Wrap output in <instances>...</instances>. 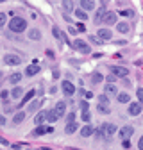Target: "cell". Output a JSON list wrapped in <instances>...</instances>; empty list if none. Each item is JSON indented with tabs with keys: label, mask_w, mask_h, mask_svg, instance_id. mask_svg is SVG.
<instances>
[{
	"label": "cell",
	"mask_w": 143,
	"mask_h": 150,
	"mask_svg": "<svg viewBox=\"0 0 143 150\" xmlns=\"http://www.w3.org/2000/svg\"><path fill=\"white\" fill-rule=\"evenodd\" d=\"M25 29H27V22L23 20L22 16H13V18H11V22H9V30H11V32L22 34Z\"/></svg>",
	"instance_id": "1"
},
{
	"label": "cell",
	"mask_w": 143,
	"mask_h": 150,
	"mask_svg": "<svg viewBox=\"0 0 143 150\" xmlns=\"http://www.w3.org/2000/svg\"><path fill=\"white\" fill-rule=\"evenodd\" d=\"M102 23H105V25H115V23H118V14L113 13V11H105V14L102 18Z\"/></svg>",
	"instance_id": "2"
},
{
	"label": "cell",
	"mask_w": 143,
	"mask_h": 150,
	"mask_svg": "<svg viewBox=\"0 0 143 150\" xmlns=\"http://www.w3.org/2000/svg\"><path fill=\"white\" fill-rule=\"evenodd\" d=\"M72 45H74V48H75L77 52H82V54H89V52H91L89 45H88L86 41H82V40H75Z\"/></svg>",
	"instance_id": "3"
},
{
	"label": "cell",
	"mask_w": 143,
	"mask_h": 150,
	"mask_svg": "<svg viewBox=\"0 0 143 150\" xmlns=\"http://www.w3.org/2000/svg\"><path fill=\"white\" fill-rule=\"evenodd\" d=\"M61 89H63V93H64L66 97H74V95H75V86L72 84L70 81H63Z\"/></svg>",
	"instance_id": "4"
},
{
	"label": "cell",
	"mask_w": 143,
	"mask_h": 150,
	"mask_svg": "<svg viewBox=\"0 0 143 150\" xmlns=\"http://www.w3.org/2000/svg\"><path fill=\"white\" fill-rule=\"evenodd\" d=\"M4 63H6L7 66H18V64L22 63V57H18V55H14V54H6Z\"/></svg>",
	"instance_id": "5"
},
{
	"label": "cell",
	"mask_w": 143,
	"mask_h": 150,
	"mask_svg": "<svg viewBox=\"0 0 143 150\" xmlns=\"http://www.w3.org/2000/svg\"><path fill=\"white\" fill-rule=\"evenodd\" d=\"M134 134V127L132 125H125V127H122L120 130H118V136L122 138V139H127V138H131Z\"/></svg>",
	"instance_id": "6"
},
{
	"label": "cell",
	"mask_w": 143,
	"mask_h": 150,
	"mask_svg": "<svg viewBox=\"0 0 143 150\" xmlns=\"http://www.w3.org/2000/svg\"><path fill=\"white\" fill-rule=\"evenodd\" d=\"M141 111H143V105H141L139 102H129V115H131V116L141 115Z\"/></svg>",
	"instance_id": "7"
},
{
	"label": "cell",
	"mask_w": 143,
	"mask_h": 150,
	"mask_svg": "<svg viewBox=\"0 0 143 150\" xmlns=\"http://www.w3.org/2000/svg\"><path fill=\"white\" fill-rule=\"evenodd\" d=\"M102 130L105 132V138L109 139V138L115 136V132H116V125H115V123H102Z\"/></svg>",
	"instance_id": "8"
},
{
	"label": "cell",
	"mask_w": 143,
	"mask_h": 150,
	"mask_svg": "<svg viewBox=\"0 0 143 150\" xmlns=\"http://www.w3.org/2000/svg\"><path fill=\"white\" fill-rule=\"evenodd\" d=\"M97 38H100L102 41H109L111 38H113V32L107 29V27H104V29H98V32H97Z\"/></svg>",
	"instance_id": "9"
},
{
	"label": "cell",
	"mask_w": 143,
	"mask_h": 150,
	"mask_svg": "<svg viewBox=\"0 0 143 150\" xmlns=\"http://www.w3.org/2000/svg\"><path fill=\"white\" fill-rule=\"evenodd\" d=\"M111 73H115L116 77H127L129 70L125 68V66H111Z\"/></svg>",
	"instance_id": "10"
},
{
	"label": "cell",
	"mask_w": 143,
	"mask_h": 150,
	"mask_svg": "<svg viewBox=\"0 0 143 150\" xmlns=\"http://www.w3.org/2000/svg\"><path fill=\"white\" fill-rule=\"evenodd\" d=\"M79 6L84 11H93L95 9V2H93V0H79Z\"/></svg>",
	"instance_id": "11"
},
{
	"label": "cell",
	"mask_w": 143,
	"mask_h": 150,
	"mask_svg": "<svg viewBox=\"0 0 143 150\" xmlns=\"http://www.w3.org/2000/svg\"><path fill=\"white\" fill-rule=\"evenodd\" d=\"M57 120H59V115L56 112V109H48L47 111V122L48 123H56Z\"/></svg>",
	"instance_id": "12"
},
{
	"label": "cell",
	"mask_w": 143,
	"mask_h": 150,
	"mask_svg": "<svg viewBox=\"0 0 143 150\" xmlns=\"http://www.w3.org/2000/svg\"><path fill=\"white\" fill-rule=\"evenodd\" d=\"M93 132H95V129L89 125V123H86V125L81 129V136H82V138H89V136H93Z\"/></svg>",
	"instance_id": "13"
},
{
	"label": "cell",
	"mask_w": 143,
	"mask_h": 150,
	"mask_svg": "<svg viewBox=\"0 0 143 150\" xmlns=\"http://www.w3.org/2000/svg\"><path fill=\"white\" fill-rule=\"evenodd\" d=\"M54 109H56V112L59 115V118H61V116H64V115H66V104H64V100H59Z\"/></svg>",
	"instance_id": "14"
},
{
	"label": "cell",
	"mask_w": 143,
	"mask_h": 150,
	"mask_svg": "<svg viewBox=\"0 0 143 150\" xmlns=\"http://www.w3.org/2000/svg\"><path fill=\"white\" fill-rule=\"evenodd\" d=\"M104 93H107V95H118V88L115 86V82H107L104 88Z\"/></svg>",
	"instance_id": "15"
},
{
	"label": "cell",
	"mask_w": 143,
	"mask_h": 150,
	"mask_svg": "<svg viewBox=\"0 0 143 150\" xmlns=\"http://www.w3.org/2000/svg\"><path fill=\"white\" fill-rule=\"evenodd\" d=\"M77 129H79V123L74 120V122H68V125L64 127V132H66V134H74Z\"/></svg>",
	"instance_id": "16"
},
{
	"label": "cell",
	"mask_w": 143,
	"mask_h": 150,
	"mask_svg": "<svg viewBox=\"0 0 143 150\" xmlns=\"http://www.w3.org/2000/svg\"><path fill=\"white\" fill-rule=\"evenodd\" d=\"M116 30H118L120 34H127V32L131 30V27H129L127 22H118V23H116Z\"/></svg>",
	"instance_id": "17"
},
{
	"label": "cell",
	"mask_w": 143,
	"mask_h": 150,
	"mask_svg": "<svg viewBox=\"0 0 143 150\" xmlns=\"http://www.w3.org/2000/svg\"><path fill=\"white\" fill-rule=\"evenodd\" d=\"M116 100L120 104H129L131 102V95H129V93H125V91H122V93H118V95H116Z\"/></svg>",
	"instance_id": "18"
},
{
	"label": "cell",
	"mask_w": 143,
	"mask_h": 150,
	"mask_svg": "<svg viewBox=\"0 0 143 150\" xmlns=\"http://www.w3.org/2000/svg\"><path fill=\"white\" fill-rule=\"evenodd\" d=\"M45 120H47V111H40L38 115L34 116V123H36V125H40V123H45Z\"/></svg>",
	"instance_id": "19"
},
{
	"label": "cell",
	"mask_w": 143,
	"mask_h": 150,
	"mask_svg": "<svg viewBox=\"0 0 143 150\" xmlns=\"http://www.w3.org/2000/svg\"><path fill=\"white\" fill-rule=\"evenodd\" d=\"M104 14H105V6H102L100 9H97V13H95V23H102V18H104Z\"/></svg>",
	"instance_id": "20"
},
{
	"label": "cell",
	"mask_w": 143,
	"mask_h": 150,
	"mask_svg": "<svg viewBox=\"0 0 143 150\" xmlns=\"http://www.w3.org/2000/svg\"><path fill=\"white\" fill-rule=\"evenodd\" d=\"M29 40H32V41H40V40H41V30H38V29L29 30Z\"/></svg>",
	"instance_id": "21"
},
{
	"label": "cell",
	"mask_w": 143,
	"mask_h": 150,
	"mask_svg": "<svg viewBox=\"0 0 143 150\" xmlns=\"http://www.w3.org/2000/svg\"><path fill=\"white\" fill-rule=\"evenodd\" d=\"M97 109H98V112H100V115H109V112H111V109H109V104H102V102H98Z\"/></svg>",
	"instance_id": "22"
},
{
	"label": "cell",
	"mask_w": 143,
	"mask_h": 150,
	"mask_svg": "<svg viewBox=\"0 0 143 150\" xmlns=\"http://www.w3.org/2000/svg\"><path fill=\"white\" fill-rule=\"evenodd\" d=\"M38 71H40V66L30 64V66H27V70H25V75H27V77H32V75H36Z\"/></svg>",
	"instance_id": "23"
},
{
	"label": "cell",
	"mask_w": 143,
	"mask_h": 150,
	"mask_svg": "<svg viewBox=\"0 0 143 150\" xmlns=\"http://www.w3.org/2000/svg\"><path fill=\"white\" fill-rule=\"evenodd\" d=\"M63 9H64V13L75 11V9H74V0H63Z\"/></svg>",
	"instance_id": "24"
},
{
	"label": "cell",
	"mask_w": 143,
	"mask_h": 150,
	"mask_svg": "<svg viewBox=\"0 0 143 150\" xmlns=\"http://www.w3.org/2000/svg\"><path fill=\"white\" fill-rule=\"evenodd\" d=\"M7 81H9L11 84H18V82L22 81V73H18V71H16V73H11Z\"/></svg>",
	"instance_id": "25"
},
{
	"label": "cell",
	"mask_w": 143,
	"mask_h": 150,
	"mask_svg": "<svg viewBox=\"0 0 143 150\" xmlns=\"http://www.w3.org/2000/svg\"><path fill=\"white\" fill-rule=\"evenodd\" d=\"M75 16H77V20L84 22V20H88V11H84V9H75Z\"/></svg>",
	"instance_id": "26"
},
{
	"label": "cell",
	"mask_w": 143,
	"mask_h": 150,
	"mask_svg": "<svg viewBox=\"0 0 143 150\" xmlns=\"http://www.w3.org/2000/svg\"><path fill=\"white\" fill-rule=\"evenodd\" d=\"M22 95H23V89H22L20 86H16V88L11 91V97H13V98H16V100H18V98H22Z\"/></svg>",
	"instance_id": "27"
},
{
	"label": "cell",
	"mask_w": 143,
	"mask_h": 150,
	"mask_svg": "<svg viewBox=\"0 0 143 150\" xmlns=\"http://www.w3.org/2000/svg\"><path fill=\"white\" fill-rule=\"evenodd\" d=\"M23 120H25V112H22V111H20V112H16V115H14L13 123H14V125H18V123H22Z\"/></svg>",
	"instance_id": "28"
},
{
	"label": "cell",
	"mask_w": 143,
	"mask_h": 150,
	"mask_svg": "<svg viewBox=\"0 0 143 150\" xmlns=\"http://www.w3.org/2000/svg\"><path fill=\"white\" fill-rule=\"evenodd\" d=\"M102 81H104V77H102V73L95 71V73L91 75V82H93V84H98V82H102Z\"/></svg>",
	"instance_id": "29"
},
{
	"label": "cell",
	"mask_w": 143,
	"mask_h": 150,
	"mask_svg": "<svg viewBox=\"0 0 143 150\" xmlns=\"http://www.w3.org/2000/svg\"><path fill=\"white\" fill-rule=\"evenodd\" d=\"M34 95H36V91H34V89H32V91H29V93H27V95L23 97V100H22V104H20V109H22V105H23V104H27V102H29V100H30V98H32Z\"/></svg>",
	"instance_id": "30"
},
{
	"label": "cell",
	"mask_w": 143,
	"mask_h": 150,
	"mask_svg": "<svg viewBox=\"0 0 143 150\" xmlns=\"http://www.w3.org/2000/svg\"><path fill=\"white\" fill-rule=\"evenodd\" d=\"M81 118H82V122H84V123H89V122H91V115H89V111H88V109H86V111H82Z\"/></svg>",
	"instance_id": "31"
},
{
	"label": "cell",
	"mask_w": 143,
	"mask_h": 150,
	"mask_svg": "<svg viewBox=\"0 0 143 150\" xmlns=\"http://www.w3.org/2000/svg\"><path fill=\"white\" fill-rule=\"evenodd\" d=\"M52 34H54V38H57V40H63V32L59 30V27H52Z\"/></svg>",
	"instance_id": "32"
},
{
	"label": "cell",
	"mask_w": 143,
	"mask_h": 150,
	"mask_svg": "<svg viewBox=\"0 0 143 150\" xmlns=\"http://www.w3.org/2000/svg\"><path fill=\"white\" fill-rule=\"evenodd\" d=\"M136 97H138V102L143 105V88H138L136 89Z\"/></svg>",
	"instance_id": "33"
},
{
	"label": "cell",
	"mask_w": 143,
	"mask_h": 150,
	"mask_svg": "<svg viewBox=\"0 0 143 150\" xmlns=\"http://www.w3.org/2000/svg\"><path fill=\"white\" fill-rule=\"evenodd\" d=\"M98 102H102V104H109V95H107V93H104V95H98Z\"/></svg>",
	"instance_id": "34"
},
{
	"label": "cell",
	"mask_w": 143,
	"mask_h": 150,
	"mask_svg": "<svg viewBox=\"0 0 143 150\" xmlns=\"http://www.w3.org/2000/svg\"><path fill=\"white\" fill-rule=\"evenodd\" d=\"M38 107H40V102H38V100H32V102L29 104V109L34 111V112H36V109H38Z\"/></svg>",
	"instance_id": "35"
},
{
	"label": "cell",
	"mask_w": 143,
	"mask_h": 150,
	"mask_svg": "<svg viewBox=\"0 0 143 150\" xmlns=\"http://www.w3.org/2000/svg\"><path fill=\"white\" fill-rule=\"evenodd\" d=\"M6 22H7V16H6V13H0V29H2V27L6 25Z\"/></svg>",
	"instance_id": "36"
},
{
	"label": "cell",
	"mask_w": 143,
	"mask_h": 150,
	"mask_svg": "<svg viewBox=\"0 0 143 150\" xmlns=\"http://www.w3.org/2000/svg\"><path fill=\"white\" fill-rule=\"evenodd\" d=\"M11 95V91H7V89H4V91H0V98L2 100H7V97Z\"/></svg>",
	"instance_id": "37"
},
{
	"label": "cell",
	"mask_w": 143,
	"mask_h": 150,
	"mask_svg": "<svg viewBox=\"0 0 143 150\" xmlns=\"http://www.w3.org/2000/svg\"><path fill=\"white\" fill-rule=\"evenodd\" d=\"M79 105H81V109H82V111L89 109V105H88V102H86V100H81V102H79Z\"/></svg>",
	"instance_id": "38"
},
{
	"label": "cell",
	"mask_w": 143,
	"mask_h": 150,
	"mask_svg": "<svg viewBox=\"0 0 143 150\" xmlns=\"http://www.w3.org/2000/svg\"><path fill=\"white\" fill-rule=\"evenodd\" d=\"M122 145H123V148H131V139L127 138V139H122Z\"/></svg>",
	"instance_id": "39"
},
{
	"label": "cell",
	"mask_w": 143,
	"mask_h": 150,
	"mask_svg": "<svg viewBox=\"0 0 143 150\" xmlns=\"http://www.w3.org/2000/svg\"><path fill=\"white\" fill-rule=\"evenodd\" d=\"M66 120H68V122H74V120H75V112H70V115L66 116Z\"/></svg>",
	"instance_id": "40"
},
{
	"label": "cell",
	"mask_w": 143,
	"mask_h": 150,
	"mask_svg": "<svg viewBox=\"0 0 143 150\" xmlns=\"http://www.w3.org/2000/svg\"><path fill=\"white\" fill-rule=\"evenodd\" d=\"M105 81H107V82H115V81H116V75H115V73H113V75H109V77H107Z\"/></svg>",
	"instance_id": "41"
},
{
	"label": "cell",
	"mask_w": 143,
	"mask_h": 150,
	"mask_svg": "<svg viewBox=\"0 0 143 150\" xmlns=\"http://www.w3.org/2000/svg\"><path fill=\"white\" fill-rule=\"evenodd\" d=\"M122 16H132V11H120Z\"/></svg>",
	"instance_id": "42"
},
{
	"label": "cell",
	"mask_w": 143,
	"mask_h": 150,
	"mask_svg": "<svg viewBox=\"0 0 143 150\" xmlns=\"http://www.w3.org/2000/svg\"><path fill=\"white\" fill-rule=\"evenodd\" d=\"M77 30H79V32H84V30H86V27H84L82 23H77Z\"/></svg>",
	"instance_id": "43"
},
{
	"label": "cell",
	"mask_w": 143,
	"mask_h": 150,
	"mask_svg": "<svg viewBox=\"0 0 143 150\" xmlns=\"http://www.w3.org/2000/svg\"><path fill=\"white\" fill-rule=\"evenodd\" d=\"M6 123H7L6 116H4V115H0V125H6Z\"/></svg>",
	"instance_id": "44"
},
{
	"label": "cell",
	"mask_w": 143,
	"mask_h": 150,
	"mask_svg": "<svg viewBox=\"0 0 143 150\" xmlns=\"http://www.w3.org/2000/svg\"><path fill=\"white\" fill-rule=\"evenodd\" d=\"M84 97L86 98H93V93L91 91H84Z\"/></svg>",
	"instance_id": "45"
},
{
	"label": "cell",
	"mask_w": 143,
	"mask_h": 150,
	"mask_svg": "<svg viewBox=\"0 0 143 150\" xmlns=\"http://www.w3.org/2000/svg\"><path fill=\"white\" fill-rule=\"evenodd\" d=\"M22 146H27V145L25 143H14L13 145V148H22Z\"/></svg>",
	"instance_id": "46"
},
{
	"label": "cell",
	"mask_w": 143,
	"mask_h": 150,
	"mask_svg": "<svg viewBox=\"0 0 143 150\" xmlns=\"http://www.w3.org/2000/svg\"><path fill=\"white\" fill-rule=\"evenodd\" d=\"M52 77H54V79H59V70H54V73H52Z\"/></svg>",
	"instance_id": "47"
},
{
	"label": "cell",
	"mask_w": 143,
	"mask_h": 150,
	"mask_svg": "<svg viewBox=\"0 0 143 150\" xmlns=\"http://www.w3.org/2000/svg\"><path fill=\"white\" fill-rule=\"evenodd\" d=\"M138 148L143 150V138H139V141H138Z\"/></svg>",
	"instance_id": "48"
},
{
	"label": "cell",
	"mask_w": 143,
	"mask_h": 150,
	"mask_svg": "<svg viewBox=\"0 0 143 150\" xmlns=\"http://www.w3.org/2000/svg\"><path fill=\"white\" fill-rule=\"evenodd\" d=\"M100 2H102V6H105L107 2H109V0H100Z\"/></svg>",
	"instance_id": "49"
},
{
	"label": "cell",
	"mask_w": 143,
	"mask_h": 150,
	"mask_svg": "<svg viewBox=\"0 0 143 150\" xmlns=\"http://www.w3.org/2000/svg\"><path fill=\"white\" fill-rule=\"evenodd\" d=\"M0 2H6V0H0Z\"/></svg>",
	"instance_id": "50"
}]
</instances>
